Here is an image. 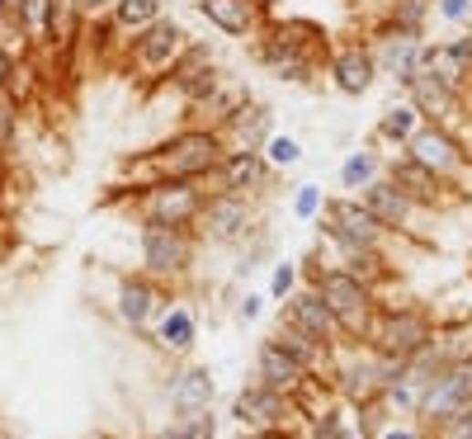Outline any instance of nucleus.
I'll return each mask as SVG.
<instances>
[{"label": "nucleus", "mask_w": 472, "mask_h": 439, "mask_svg": "<svg viewBox=\"0 0 472 439\" xmlns=\"http://www.w3.org/2000/svg\"><path fill=\"white\" fill-rule=\"evenodd\" d=\"M222 156H227V142H222L217 128H184L171 142L152 147L142 161H132L128 171H132L137 189L156 184V180H208Z\"/></svg>", "instance_id": "obj_1"}, {"label": "nucleus", "mask_w": 472, "mask_h": 439, "mask_svg": "<svg viewBox=\"0 0 472 439\" xmlns=\"http://www.w3.org/2000/svg\"><path fill=\"white\" fill-rule=\"evenodd\" d=\"M298 274H302V284L308 288H317L326 303H330V312L341 317V326H345V336L354 340V345H364V336H369V326H373V317H378V293L364 284V279H354L350 269H341V265H326L321 256H308L298 265Z\"/></svg>", "instance_id": "obj_2"}, {"label": "nucleus", "mask_w": 472, "mask_h": 439, "mask_svg": "<svg viewBox=\"0 0 472 439\" xmlns=\"http://www.w3.org/2000/svg\"><path fill=\"white\" fill-rule=\"evenodd\" d=\"M326 57V29L312 19H274L256 38V62L279 80H308Z\"/></svg>", "instance_id": "obj_3"}, {"label": "nucleus", "mask_w": 472, "mask_h": 439, "mask_svg": "<svg viewBox=\"0 0 472 439\" xmlns=\"http://www.w3.org/2000/svg\"><path fill=\"white\" fill-rule=\"evenodd\" d=\"M435 336H439V326H435V317L425 308H411V303L393 308V303H383L373 326H369V336H364V345L373 354H383V360L411 364L415 354H425L435 345Z\"/></svg>", "instance_id": "obj_4"}, {"label": "nucleus", "mask_w": 472, "mask_h": 439, "mask_svg": "<svg viewBox=\"0 0 472 439\" xmlns=\"http://www.w3.org/2000/svg\"><path fill=\"white\" fill-rule=\"evenodd\" d=\"M208 180H156V184H142L137 189V217L147 223H161V227H194L199 213L208 204Z\"/></svg>", "instance_id": "obj_5"}, {"label": "nucleus", "mask_w": 472, "mask_h": 439, "mask_svg": "<svg viewBox=\"0 0 472 439\" xmlns=\"http://www.w3.org/2000/svg\"><path fill=\"white\" fill-rule=\"evenodd\" d=\"M383 175L393 180L397 189H406L411 204L425 208V213H449V208L467 204V189H463V184H454V180H444V175L425 171L421 161H411L406 152H402V156H387Z\"/></svg>", "instance_id": "obj_6"}, {"label": "nucleus", "mask_w": 472, "mask_h": 439, "mask_svg": "<svg viewBox=\"0 0 472 439\" xmlns=\"http://www.w3.org/2000/svg\"><path fill=\"white\" fill-rule=\"evenodd\" d=\"M194 256H199V232L194 227H161V223L142 227V274H152V279H180V274H189Z\"/></svg>", "instance_id": "obj_7"}, {"label": "nucleus", "mask_w": 472, "mask_h": 439, "mask_svg": "<svg viewBox=\"0 0 472 439\" xmlns=\"http://www.w3.org/2000/svg\"><path fill=\"white\" fill-rule=\"evenodd\" d=\"M256 223L260 217H256L251 194H208L194 232H199V241H213V246H241L256 232Z\"/></svg>", "instance_id": "obj_8"}, {"label": "nucleus", "mask_w": 472, "mask_h": 439, "mask_svg": "<svg viewBox=\"0 0 472 439\" xmlns=\"http://www.w3.org/2000/svg\"><path fill=\"white\" fill-rule=\"evenodd\" d=\"M232 421L241 430H279V425H302V411L293 397L265 388L260 378H251L246 388L232 397Z\"/></svg>", "instance_id": "obj_9"}, {"label": "nucleus", "mask_w": 472, "mask_h": 439, "mask_svg": "<svg viewBox=\"0 0 472 439\" xmlns=\"http://www.w3.org/2000/svg\"><path fill=\"white\" fill-rule=\"evenodd\" d=\"M184 52H189V34L180 29V24H171V19H156V24H147V29L132 38V57L128 62L137 71H147V76L171 80V71L180 67Z\"/></svg>", "instance_id": "obj_10"}, {"label": "nucleus", "mask_w": 472, "mask_h": 439, "mask_svg": "<svg viewBox=\"0 0 472 439\" xmlns=\"http://www.w3.org/2000/svg\"><path fill=\"white\" fill-rule=\"evenodd\" d=\"M402 152H406L411 161H421L425 171L454 180V184H463V175H467V152H463V142H458L449 128H439V123H421Z\"/></svg>", "instance_id": "obj_11"}, {"label": "nucleus", "mask_w": 472, "mask_h": 439, "mask_svg": "<svg viewBox=\"0 0 472 439\" xmlns=\"http://www.w3.org/2000/svg\"><path fill=\"white\" fill-rule=\"evenodd\" d=\"M284 321H293L298 331H308L312 340H321V345H330V350H345L350 345V336H345V326H341V317L330 312V303L317 293V288H293L288 298H284V312H279Z\"/></svg>", "instance_id": "obj_12"}, {"label": "nucleus", "mask_w": 472, "mask_h": 439, "mask_svg": "<svg viewBox=\"0 0 472 439\" xmlns=\"http://www.w3.org/2000/svg\"><path fill=\"white\" fill-rule=\"evenodd\" d=\"M321 236H341V241H354V246H383L387 251V232L378 217L364 208V199H326L321 208Z\"/></svg>", "instance_id": "obj_13"}, {"label": "nucleus", "mask_w": 472, "mask_h": 439, "mask_svg": "<svg viewBox=\"0 0 472 439\" xmlns=\"http://www.w3.org/2000/svg\"><path fill=\"white\" fill-rule=\"evenodd\" d=\"M359 199H364V208H369L393 236H415V217L425 213V208H415L406 189H397L387 175H378L373 184L359 189Z\"/></svg>", "instance_id": "obj_14"}, {"label": "nucleus", "mask_w": 472, "mask_h": 439, "mask_svg": "<svg viewBox=\"0 0 472 439\" xmlns=\"http://www.w3.org/2000/svg\"><path fill=\"white\" fill-rule=\"evenodd\" d=\"M199 15L227 38H260L274 24L265 0H199Z\"/></svg>", "instance_id": "obj_15"}, {"label": "nucleus", "mask_w": 472, "mask_h": 439, "mask_svg": "<svg viewBox=\"0 0 472 439\" xmlns=\"http://www.w3.org/2000/svg\"><path fill=\"white\" fill-rule=\"evenodd\" d=\"M269 161L265 152H227L217 161V171L208 175L213 194H260L265 180H269Z\"/></svg>", "instance_id": "obj_16"}, {"label": "nucleus", "mask_w": 472, "mask_h": 439, "mask_svg": "<svg viewBox=\"0 0 472 439\" xmlns=\"http://www.w3.org/2000/svg\"><path fill=\"white\" fill-rule=\"evenodd\" d=\"M256 378L265 382V388H274V392H284V397H293L298 402V392L308 388V382L317 378V373H308L293 354H284L279 345H274L269 336L256 345Z\"/></svg>", "instance_id": "obj_17"}, {"label": "nucleus", "mask_w": 472, "mask_h": 439, "mask_svg": "<svg viewBox=\"0 0 472 439\" xmlns=\"http://www.w3.org/2000/svg\"><path fill=\"white\" fill-rule=\"evenodd\" d=\"M269 340L279 345L284 354H293V360L308 369V373H317V378H336V360H341V350H330V345H321V340H312L308 331H298L293 321H274V331H269Z\"/></svg>", "instance_id": "obj_18"}, {"label": "nucleus", "mask_w": 472, "mask_h": 439, "mask_svg": "<svg viewBox=\"0 0 472 439\" xmlns=\"http://www.w3.org/2000/svg\"><path fill=\"white\" fill-rule=\"evenodd\" d=\"M326 67H330V80H336L341 95H364L373 80L383 76V71H378V57H373V47H364V43H345V47H336Z\"/></svg>", "instance_id": "obj_19"}, {"label": "nucleus", "mask_w": 472, "mask_h": 439, "mask_svg": "<svg viewBox=\"0 0 472 439\" xmlns=\"http://www.w3.org/2000/svg\"><path fill=\"white\" fill-rule=\"evenodd\" d=\"M406 95H411L415 109H421L425 123L449 128V123H458V114H463V95H458L454 86H444V80H435V76H411V80H406Z\"/></svg>", "instance_id": "obj_20"}, {"label": "nucleus", "mask_w": 472, "mask_h": 439, "mask_svg": "<svg viewBox=\"0 0 472 439\" xmlns=\"http://www.w3.org/2000/svg\"><path fill=\"white\" fill-rule=\"evenodd\" d=\"M217 132H222V142H227V152H265V142L274 137V128H269V109L256 104V99H246Z\"/></svg>", "instance_id": "obj_21"}, {"label": "nucleus", "mask_w": 472, "mask_h": 439, "mask_svg": "<svg viewBox=\"0 0 472 439\" xmlns=\"http://www.w3.org/2000/svg\"><path fill=\"white\" fill-rule=\"evenodd\" d=\"M161 308H165V293L152 274H132V279L119 284V317L128 326H147Z\"/></svg>", "instance_id": "obj_22"}, {"label": "nucleus", "mask_w": 472, "mask_h": 439, "mask_svg": "<svg viewBox=\"0 0 472 439\" xmlns=\"http://www.w3.org/2000/svg\"><path fill=\"white\" fill-rule=\"evenodd\" d=\"M171 411L175 416H199V411H213V369L189 364L171 378Z\"/></svg>", "instance_id": "obj_23"}, {"label": "nucleus", "mask_w": 472, "mask_h": 439, "mask_svg": "<svg viewBox=\"0 0 472 439\" xmlns=\"http://www.w3.org/2000/svg\"><path fill=\"white\" fill-rule=\"evenodd\" d=\"M194 340H199V317H194L189 308H171V312L161 317V326H156V345H161L165 354H189Z\"/></svg>", "instance_id": "obj_24"}, {"label": "nucleus", "mask_w": 472, "mask_h": 439, "mask_svg": "<svg viewBox=\"0 0 472 439\" xmlns=\"http://www.w3.org/2000/svg\"><path fill=\"white\" fill-rule=\"evenodd\" d=\"M302 430H308V439H350L354 425H350V406L336 397V402H326L317 406L312 416H302Z\"/></svg>", "instance_id": "obj_25"}, {"label": "nucleus", "mask_w": 472, "mask_h": 439, "mask_svg": "<svg viewBox=\"0 0 472 439\" xmlns=\"http://www.w3.org/2000/svg\"><path fill=\"white\" fill-rule=\"evenodd\" d=\"M425 119H421V109H415L411 99L406 104H393L387 114L378 119V142H387V147H406L411 142V132L421 128Z\"/></svg>", "instance_id": "obj_26"}, {"label": "nucleus", "mask_w": 472, "mask_h": 439, "mask_svg": "<svg viewBox=\"0 0 472 439\" xmlns=\"http://www.w3.org/2000/svg\"><path fill=\"white\" fill-rule=\"evenodd\" d=\"M156 19H161V0H114V24L128 34H142Z\"/></svg>", "instance_id": "obj_27"}, {"label": "nucleus", "mask_w": 472, "mask_h": 439, "mask_svg": "<svg viewBox=\"0 0 472 439\" xmlns=\"http://www.w3.org/2000/svg\"><path fill=\"white\" fill-rule=\"evenodd\" d=\"M156 439H217V416L213 411H199V416H171Z\"/></svg>", "instance_id": "obj_28"}, {"label": "nucleus", "mask_w": 472, "mask_h": 439, "mask_svg": "<svg viewBox=\"0 0 472 439\" xmlns=\"http://www.w3.org/2000/svg\"><path fill=\"white\" fill-rule=\"evenodd\" d=\"M383 166H387V161H378L373 152H354L345 166H341V184H345V189H364V184H373V180L383 175Z\"/></svg>", "instance_id": "obj_29"}, {"label": "nucleus", "mask_w": 472, "mask_h": 439, "mask_svg": "<svg viewBox=\"0 0 472 439\" xmlns=\"http://www.w3.org/2000/svg\"><path fill=\"white\" fill-rule=\"evenodd\" d=\"M265 161H269V166H298V161H302V147L293 142V137L274 132L269 142H265Z\"/></svg>", "instance_id": "obj_30"}, {"label": "nucleus", "mask_w": 472, "mask_h": 439, "mask_svg": "<svg viewBox=\"0 0 472 439\" xmlns=\"http://www.w3.org/2000/svg\"><path fill=\"white\" fill-rule=\"evenodd\" d=\"M326 208V199H321V189L317 184H298V194H293V213L302 217V223H312V217Z\"/></svg>", "instance_id": "obj_31"}, {"label": "nucleus", "mask_w": 472, "mask_h": 439, "mask_svg": "<svg viewBox=\"0 0 472 439\" xmlns=\"http://www.w3.org/2000/svg\"><path fill=\"white\" fill-rule=\"evenodd\" d=\"M298 288V265L293 260H284V265H274V279H269V293L274 298H279V303H284V298Z\"/></svg>", "instance_id": "obj_32"}, {"label": "nucleus", "mask_w": 472, "mask_h": 439, "mask_svg": "<svg viewBox=\"0 0 472 439\" xmlns=\"http://www.w3.org/2000/svg\"><path fill=\"white\" fill-rule=\"evenodd\" d=\"M378 439H430V430L425 425H387Z\"/></svg>", "instance_id": "obj_33"}, {"label": "nucleus", "mask_w": 472, "mask_h": 439, "mask_svg": "<svg viewBox=\"0 0 472 439\" xmlns=\"http://www.w3.org/2000/svg\"><path fill=\"white\" fill-rule=\"evenodd\" d=\"M246 439H298V425H279V430H246Z\"/></svg>", "instance_id": "obj_34"}, {"label": "nucleus", "mask_w": 472, "mask_h": 439, "mask_svg": "<svg viewBox=\"0 0 472 439\" xmlns=\"http://www.w3.org/2000/svg\"><path fill=\"white\" fill-rule=\"evenodd\" d=\"M260 303H265L260 293H246V298H241V308H236V312H241V321H256V317H260Z\"/></svg>", "instance_id": "obj_35"}, {"label": "nucleus", "mask_w": 472, "mask_h": 439, "mask_svg": "<svg viewBox=\"0 0 472 439\" xmlns=\"http://www.w3.org/2000/svg\"><path fill=\"white\" fill-rule=\"evenodd\" d=\"M439 15L444 19H463L467 15V0H439Z\"/></svg>", "instance_id": "obj_36"}, {"label": "nucleus", "mask_w": 472, "mask_h": 439, "mask_svg": "<svg viewBox=\"0 0 472 439\" xmlns=\"http://www.w3.org/2000/svg\"><path fill=\"white\" fill-rule=\"evenodd\" d=\"M100 5H114V0H76V10L86 15V10H100Z\"/></svg>", "instance_id": "obj_37"}, {"label": "nucleus", "mask_w": 472, "mask_h": 439, "mask_svg": "<svg viewBox=\"0 0 472 439\" xmlns=\"http://www.w3.org/2000/svg\"><path fill=\"white\" fill-rule=\"evenodd\" d=\"M24 10V0H5V15H19Z\"/></svg>", "instance_id": "obj_38"}, {"label": "nucleus", "mask_w": 472, "mask_h": 439, "mask_svg": "<svg viewBox=\"0 0 472 439\" xmlns=\"http://www.w3.org/2000/svg\"><path fill=\"white\" fill-rule=\"evenodd\" d=\"M350 439H373V434H369V430H354V434H350Z\"/></svg>", "instance_id": "obj_39"}]
</instances>
